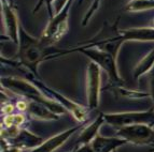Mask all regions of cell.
<instances>
[{
  "mask_svg": "<svg viewBox=\"0 0 154 152\" xmlns=\"http://www.w3.org/2000/svg\"><path fill=\"white\" fill-rule=\"evenodd\" d=\"M75 152H95V150L93 148L92 144H86V145H82Z\"/></svg>",
  "mask_w": 154,
  "mask_h": 152,
  "instance_id": "cell-9",
  "label": "cell"
},
{
  "mask_svg": "<svg viewBox=\"0 0 154 152\" xmlns=\"http://www.w3.org/2000/svg\"><path fill=\"white\" fill-rule=\"evenodd\" d=\"M16 142H18V146H36L38 142H41V138L40 137H37L35 135L30 134L27 131H22L20 132V134L16 136Z\"/></svg>",
  "mask_w": 154,
  "mask_h": 152,
  "instance_id": "cell-7",
  "label": "cell"
},
{
  "mask_svg": "<svg viewBox=\"0 0 154 152\" xmlns=\"http://www.w3.org/2000/svg\"><path fill=\"white\" fill-rule=\"evenodd\" d=\"M13 108H14V107H13V105H7V106L5 107V108H3V113H7V114H10V113H12V110H13Z\"/></svg>",
  "mask_w": 154,
  "mask_h": 152,
  "instance_id": "cell-11",
  "label": "cell"
},
{
  "mask_svg": "<svg viewBox=\"0 0 154 152\" xmlns=\"http://www.w3.org/2000/svg\"><path fill=\"white\" fill-rule=\"evenodd\" d=\"M78 131V127H71V129L64 131V132L59 133V134L55 135L52 138L48 139L46 142H44L43 144H41V146L35 148L32 151L30 152H53L57 149L58 147H60L65 142H66L73 133Z\"/></svg>",
  "mask_w": 154,
  "mask_h": 152,
  "instance_id": "cell-4",
  "label": "cell"
},
{
  "mask_svg": "<svg viewBox=\"0 0 154 152\" xmlns=\"http://www.w3.org/2000/svg\"><path fill=\"white\" fill-rule=\"evenodd\" d=\"M24 120H25V118H24L23 115H14V125L15 127L23 123Z\"/></svg>",
  "mask_w": 154,
  "mask_h": 152,
  "instance_id": "cell-10",
  "label": "cell"
},
{
  "mask_svg": "<svg viewBox=\"0 0 154 152\" xmlns=\"http://www.w3.org/2000/svg\"><path fill=\"white\" fill-rule=\"evenodd\" d=\"M118 135L120 138L134 145L154 144V131L146 123L129 124L119 127Z\"/></svg>",
  "mask_w": 154,
  "mask_h": 152,
  "instance_id": "cell-1",
  "label": "cell"
},
{
  "mask_svg": "<svg viewBox=\"0 0 154 152\" xmlns=\"http://www.w3.org/2000/svg\"><path fill=\"white\" fill-rule=\"evenodd\" d=\"M29 113L35 118H40V119H57V116L54 113L52 112V110H48V108L44 107L39 102H35V103L29 104Z\"/></svg>",
  "mask_w": 154,
  "mask_h": 152,
  "instance_id": "cell-6",
  "label": "cell"
},
{
  "mask_svg": "<svg viewBox=\"0 0 154 152\" xmlns=\"http://www.w3.org/2000/svg\"><path fill=\"white\" fill-rule=\"evenodd\" d=\"M105 120L114 127H125L129 124H154V112L124 113V114H103Z\"/></svg>",
  "mask_w": 154,
  "mask_h": 152,
  "instance_id": "cell-2",
  "label": "cell"
},
{
  "mask_svg": "<svg viewBox=\"0 0 154 152\" xmlns=\"http://www.w3.org/2000/svg\"><path fill=\"white\" fill-rule=\"evenodd\" d=\"M17 108L20 109V110H25V109H26V104L24 103L23 101L18 102V103H17Z\"/></svg>",
  "mask_w": 154,
  "mask_h": 152,
  "instance_id": "cell-12",
  "label": "cell"
},
{
  "mask_svg": "<svg viewBox=\"0 0 154 152\" xmlns=\"http://www.w3.org/2000/svg\"><path fill=\"white\" fill-rule=\"evenodd\" d=\"M154 8V0H135L128 5L129 10H143Z\"/></svg>",
  "mask_w": 154,
  "mask_h": 152,
  "instance_id": "cell-8",
  "label": "cell"
},
{
  "mask_svg": "<svg viewBox=\"0 0 154 152\" xmlns=\"http://www.w3.org/2000/svg\"><path fill=\"white\" fill-rule=\"evenodd\" d=\"M88 105L91 108H95L99 103V89H100V76L99 69L95 63L88 66Z\"/></svg>",
  "mask_w": 154,
  "mask_h": 152,
  "instance_id": "cell-3",
  "label": "cell"
},
{
  "mask_svg": "<svg viewBox=\"0 0 154 152\" xmlns=\"http://www.w3.org/2000/svg\"><path fill=\"white\" fill-rule=\"evenodd\" d=\"M112 152H116V150H113V151Z\"/></svg>",
  "mask_w": 154,
  "mask_h": 152,
  "instance_id": "cell-13",
  "label": "cell"
},
{
  "mask_svg": "<svg viewBox=\"0 0 154 152\" xmlns=\"http://www.w3.org/2000/svg\"><path fill=\"white\" fill-rule=\"evenodd\" d=\"M105 120V117L103 115H99L95 122H93L91 125H88V127H85L83 130V132L81 133L79 137V140H78V144L80 145H86V144H91V142H93V139L96 137L97 134V131L99 129V127L103 123Z\"/></svg>",
  "mask_w": 154,
  "mask_h": 152,
  "instance_id": "cell-5",
  "label": "cell"
}]
</instances>
